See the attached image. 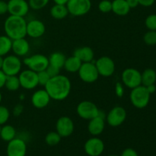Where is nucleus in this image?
<instances>
[{
	"label": "nucleus",
	"instance_id": "obj_1",
	"mask_svg": "<svg viewBox=\"0 0 156 156\" xmlns=\"http://www.w3.org/2000/svg\"><path fill=\"white\" fill-rule=\"evenodd\" d=\"M44 89L47 91L51 100L63 101L69 97L71 92V81L67 76L59 74L50 78L44 86Z\"/></svg>",
	"mask_w": 156,
	"mask_h": 156
},
{
	"label": "nucleus",
	"instance_id": "obj_2",
	"mask_svg": "<svg viewBox=\"0 0 156 156\" xmlns=\"http://www.w3.org/2000/svg\"><path fill=\"white\" fill-rule=\"evenodd\" d=\"M27 21L24 17L9 15L4 22L6 36L13 40L24 38L27 36Z\"/></svg>",
	"mask_w": 156,
	"mask_h": 156
},
{
	"label": "nucleus",
	"instance_id": "obj_3",
	"mask_svg": "<svg viewBox=\"0 0 156 156\" xmlns=\"http://www.w3.org/2000/svg\"><path fill=\"white\" fill-rule=\"evenodd\" d=\"M151 94L148 91L147 88L144 85L131 89L129 94V100L133 106L137 109H143L146 108L150 101Z\"/></svg>",
	"mask_w": 156,
	"mask_h": 156
},
{
	"label": "nucleus",
	"instance_id": "obj_4",
	"mask_svg": "<svg viewBox=\"0 0 156 156\" xmlns=\"http://www.w3.org/2000/svg\"><path fill=\"white\" fill-rule=\"evenodd\" d=\"M23 63L29 69L36 73L47 69L49 66V59L47 56L41 53L31 55L23 59Z\"/></svg>",
	"mask_w": 156,
	"mask_h": 156
},
{
	"label": "nucleus",
	"instance_id": "obj_5",
	"mask_svg": "<svg viewBox=\"0 0 156 156\" xmlns=\"http://www.w3.org/2000/svg\"><path fill=\"white\" fill-rule=\"evenodd\" d=\"M69 14L74 17L85 15L91 9V0H69L66 3Z\"/></svg>",
	"mask_w": 156,
	"mask_h": 156
},
{
	"label": "nucleus",
	"instance_id": "obj_6",
	"mask_svg": "<svg viewBox=\"0 0 156 156\" xmlns=\"http://www.w3.org/2000/svg\"><path fill=\"white\" fill-rule=\"evenodd\" d=\"M101 111L97 105L90 101H82L76 107V113L80 118L90 120L99 115Z\"/></svg>",
	"mask_w": 156,
	"mask_h": 156
},
{
	"label": "nucleus",
	"instance_id": "obj_7",
	"mask_svg": "<svg viewBox=\"0 0 156 156\" xmlns=\"http://www.w3.org/2000/svg\"><path fill=\"white\" fill-rule=\"evenodd\" d=\"M22 69V61L15 54L7 55L3 59L2 70L7 76H18Z\"/></svg>",
	"mask_w": 156,
	"mask_h": 156
},
{
	"label": "nucleus",
	"instance_id": "obj_8",
	"mask_svg": "<svg viewBox=\"0 0 156 156\" xmlns=\"http://www.w3.org/2000/svg\"><path fill=\"white\" fill-rule=\"evenodd\" d=\"M121 82L124 86L133 89L142 85L141 73L134 68H126L122 72Z\"/></svg>",
	"mask_w": 156,
	"mask_h": 156
},
{
	"label": "nucleus",
	"instance_id": "obj_9",
	"mask_svg": "<svg viewBox=\"0 0 156 156\" xmlns=\"http://www.w3.org/2000/svg\"><path fill=\"white\" fill-rule=\"evenodd\" d=\"M127 113L121 106H115L108 112L105 117V121L111 127H118L126 120Z\"/></svg>",
	"mask_w": 156,
	"mask_h": 156
},
{
	"label": "nucleus",
	"instance_id": "obj_10",
	"mask_svg": "<svg viewBox=\"0 0 156 156\" xmlns=\"http://www.w3.org/2000/svg\"><path fill=\"white\" fill-rule=\"evenodd\" d=\"M78 74L81 80L85 83H94L100 76L94 62H82Z\"/></svg>",
	"mask_w": 156,
	"mask_h": 156
},
{
	"label": "nucleus",
	"instance_id": "obj_11",
	"mask_svg": "<svg viewBox=\"0 0 156 156\" xmlns=\"http://www.w3.org/2000/svg\"><path fill=\"white\" fill-rule=\"evenodd\" d=\"M94 64L99 76L102 77H110L115 72V62L109 56H101L94 62Z\"/></svg>",
	"mask_w": 156,
	"mask_h": 156
},
{
	"label": "nucleus",
	"instance_id": "obj_12",
	"mask_svg": "<svg viewBox=\"0 0 156 156\" xmlns=\"http://www.w3.org/2000/svg\"><path fill=\"white\" fill-rule=\"evenodd\" d=\"M18 79L21 88L25 90H33L38 86L37 73L32 70L27 69L21 70L18 74Z\"/></svg>",
	"mask_w": 156,
	"mask_h": 156
},
{
	"label": "nucleus",
	"instance_id": "obj_13",
	"mask_svg": "<svg viewBox=\"0 0 156 156\" xmlns=\"http://www.w3.org/2000/svg\"><path fill=\"white\" fill-rule=\"evenodd\" d=\"M105 143L98 136L88 139L84 145V150L88 156H100L105 151Z\"/></svg>",
	"mask_w": 156,
	"mask_h": 156
},
{
	"label": "nucleus",
	"instance_id": "obj_14",
	"mask_svg": "<svg viewBox=\"0 0 156 156\" xmlns=\"http://www.w3.org/2000/svg\"><path fill=\"white\" fill-rule=\"evenodd\" d=\"M74 122L69 117L62 116L56 120V131L62 138L70 136L74 132Z\"/></svg>",
	"mask_w": 156,
	"mask_h": 156
},
{
	"label": "nucleus",
	"instance_id": "obj_15",
	"mask_svg": "<svg viewBox=\"0 0 156 156\" xmlns=\"http://www.w3.org/2000/svg\"><path fill=\"white\" fill-rule=\"evenodd\" d=\"M7 156H26L27 144L23 139L15 137L8 143L6 148Z\"/></svg>",
	"mask_w": 156,
	"mask_h": 156
},
{
	"label": "nucleus",
	"instance_id": "obj_16",
	"mask_svg": "<svg viewBox=\"0 0 156 156\" xmlns=\"http://www.w3.org/2000/svg\"><path fill=\"white\" fill-rule=\"evenodd\" d=\"M30 9L28 2L26 0H9L8 2V12L10 15L24 17Z\"/></svg>",
	"mask_w": 156,
	"mask_h": 156
},
{
	"label": "nucleus",
	"instance_id": "obj_17",
	"mask_svg": "<svg viewBox=\"0 0 156 156\" xmlns=\"http://www.w3.org/2000/svg\"><path fill=\"white\" fill-rule=\"evenodd\" d=\"M27 35L31 38H40L45 34L46 26L42 21L33 19L27 22Z\"/></svg>",
	"mask_w": 156,
	"mask_h": 156
},
{
	"label": "nucleus",
	"instance_id": "obj_18",
	"mask_svg": "<svg viewBox=\"0 0 156 156\" xmlns=\"http://www.w3.org/2000/svg\"><path fill=\"white\" fill-rule=\"evenodd\" d=\"M51 98L45 89H39L33 93L30 98L32 105L37 109H44L50 104Z\"/></svg>",
	"mask_w": 156,
	"mask_h": 156
},
{
	"label": "nucleus",
	"instance_id": "obj_19",
	"mask_svg": "<svg viewBox=\"0 0 156 156\" xmlns=\"http://www.w3.org/2000/svg\"><path fill=\"white\" fill-rule=\"evenodd\" d=\"M105 128V117L102 116L101 111L98 116L88 120V131L93 136H98L104 132Z\"/></svg>",
	"mask_w": 156,
	"mask_h": 156
},
{
	"label": "nucleus",
	"instance_id": "obj_20",
	"mask_svg": "<svg viewBox=\"0 0 156 156\" xmlns=\"http://www.w3.org/2000/svg\"><path fill=\"white\" fill-rule=\"evenodd\" d=\"M12 51L15 56L18 57L27 56L30 52V44L25 39V37L13 40L12 44Z\"/></svg>",
	"mask_w": 156,
	"mask_h": 156
},
{
	"label": "nucleus",
	"instance_id": "obj_21",
	"mask_svg": "<svg viewBox=\"0 0 156 156\" xmlns=\"http://www.w3.org/2000/svg\"><path fill=\"white\" fill-rule=\"evenodd\" d=\"M73 55L76 56L77 58H79L82 61V62H94V50L90 47L85 46V47H82L76 49Z\"/></svg>",
	"mask_w": 156,
	"mask_h": 156
},
{
	"label": "nucleus",
	"instance_id": "obj_22",
	"mask_svg": "<svg viewBox=\"0 0 156 156\" xmlns=\"http://www.w3.org/2000/svg\"><path fill=\"white\" fill-rule=\"evenodd\" d=\"M130 9L126 0L112 1V12L118 16H125L128 15Z\"/></svg>",
	"mask_w": 156,
	"mask_h": 156
},
{
	"label": "nucleus",
	"instance_id": "obj_23",
	"mask_svg": "<svg viewBox=\"0 0 156 156\" xmlns=\"http://www.w3.org/2000/svg\"><path fill=\"white\" fill-rule=\"evenodd\" d=\"M82 62L79 58L73 55L69 57H66L63 69L69 73H76L79 72Z\"/></svg>",
	"mask_w": 156,
	"mask_h": 156
},
{
	"label": "nucleus",
	"instance_id": "obj_24",
	"mask_svg": "<svg viewBox=\"0 0 156 156\" xmlns=\"http://www.w3.org/2000/svg\"><path fill=\"white\" fill-rule=\"evenodd\" d=\"M51 17L56 20H62L66 18L69 14L66 5L55 4L51 7L50 10Z\"/></svg>",
	"mask_w": 156,
	"mask_h": 156
},
{
	"label": "nucleus",
	"instance_id": "obj_25",
	"mask_svg": "<svg viewBox=\"0 0 156 156\" xmlns=\"http://www.w3.org/2000/svg\"><path fill=\"white\" fill-rule=\"evenodd\" d=\"M17 132L15 128L13 126L9 124H5L2 126L1 133H0V138L5 142H10L16 137Z\"/></svg>",
	"mask_w": 156,
	"mask_h": 156
},
{
	"label": "nucleus",
	"instance_id": "obj_26",
	"mask_svg": "<svg viewBox=\"0 0 156 156\" xmlns=\"http://www.w3.org/2000/svg\"><path fill=\"white\" fill-rule=\"evenodd\" d=\"M48 59L49 65L54 66L61 69L63 68L66 57L61 52H54V53L50 54V56L48 57Z\"/></svg>",
	"mask_w": 156,
	"mask_h": 156
},
{
	"label": "nucleus",
	"instance_id": "obj_27",
	"mask_svg": "<svg viewBox=\"0 0 156 156\" xmlns=\"http://www.w3.org/2000/svg\"><path fill=\"white\" fill-rule=\"evenodd\" d=\"M142 85L148 86V85L155 84L156 82V72L155 69L148 68L145 69L141 73Z\"/></svg>",
	"mask_w": 156,
	"mask_h": 156
},
{
	"label": "nucleus",
	"instance_id": "obj_28",
	"mask_svg": "<svg viewBox=\"0 0 156 156\" xmlns=\"http://www.w3.org/2000/svg\"><path fill=\"white\" fill-rule=\"evenodd\" d=\"M12 40L6 35H0V56H5L12 51Z\"/></svg>",
	"mask_w": 156,
	"mask_h": 156
},
{
	"label": "nucleus",
	"instance_id": "obj_29",
	"mask_svg": "<svg viewBox=\"0 0 156 156\" xmlns=\"http://www.w3.org/2000/svg\"><path fill=\"white\" fill-rule=\"evenodd\" d=\"M9 91H16L21 88L20 81L18 76H9L6 77L5 86Z\"/></svg>",
	"mask_w": 156,
	"mask_h": 156
},
{
	"label": "nucleus",
	"instance_id": "obj_30",
	"mask_svg": "<svg viewBox=\"0 0 156 156\" xmlns=\"http://www.w3.org/2000/svg\"><path fill=\"white\" fill-rule=\"evenodd\" d=\"M61 139H62V137L59 136V134L56 131H51L46 135L44 140H45L46 144L48 145V146H55L60 143Z\"/></svg>",
	"mask_w": 156,
	"mask_h": 156
},
{
	"label": "nucleus",
	"instance_id": "obj_31",
	"mask_svg": "<svg viewBox=\"0 0 156 156\" xmlns=\"http://www.w3.org/2000/svg\"><path fill=\"white\" fill-rule=\"evenodd\" d=\"M49 2L50 0H28V4L30 9L37 11L45 8Z\"/></svg>",
	"mask_w": 156,
	"mask_h": 156
},
{
	"label": "nucleus",
	"instance_id": "obj_32",
	"mask_svg": "<svg viewBox=\"0 0 156 156\" xmlns=\"http://www.w3.org/2000/svg\"><path fill=\"white\" fill-rule=\"evenodd\" d=\"M143 41L149 46L156 45V30H148L143 36Z\"/></svg>",
	"mask_w": 156,
	"mask_h": 156
},
{
	"label": "nucleus",
	"instance_id": "obj_33",
	"mask_svg": "<svg viewBox=\"0 0 156 156\" xmlns=\"http://www.w3.org/2000/svg\"><path fill=\"white\" fill-rule=\"evenodd\" d=\"M10 115L9 108L3 105H0V126L6 124L10 118Z\"/></svg>",
	"mask_w": 156,
	"mask_h": 156
},
{
	"label": "nucleus",
	"instance_id": "obj_34",
	"mask_svg": "<svg viewBox=\"0 0 156 156\" xmlns=\"http://www.w3.org/2000/svg\"><path fill=\"white\" fill-rule=\"evenodd\" d=\"M145 25L149 30H156V14H151L146 17Z\"/></svg>",
	"mask_w": 156,
	"mask_h": 156
},
{
	"label": "nucleus",
	"instance_id": "obj_35",
	"mask_svg": "<svg viewBox=\"0 0 156 156\" xmlns=\"http://www.w3.org/2000/svg\"><path fill=\"white\" fill-rule=\"evenodd\" d=\"M98 10L102 13H109L112 12V1L101 0L98 3Z\"/></svg>",
	"mask_w": 156,
	"mask_h": 156
},
{
	"label": "nucleus",
	"instance_id": "obj_36",
	"mask_svg": "<svg viewBox=\"0 0 156 156\" xmlns=\"http://www.w3.org/2000/svg\"><path fill=\"white\" fill-rule=\"evenodd\" d=\"M37 79H38V85L41 86H45L46 84L49 82L50 79V76H49L46 70L41 71L37 73Z\"/></svg>",
	"mask_w": 156,
	"mask_h": 156
},
{
	"label": "nucleus",
	"instance_id": "obj_37",
	"mask_svg": "<svg viewBox=\"0 0 156 156\" xmlns=\"http://www.w3.org/2000/svg\"><path fill=\"white\" fill-rule=\"evenodd\" d=\"M46 71L47 72V73H48L49 76H50V78L55 77V76L60 74V69L57 68V67L52 65H49L48 67L47 68V69H46Z\"/></svg>",
	"mask_w": 156,
	"mask_h": 156
},
{
	"label": "nucleus",
	"instance_id": "obj_38",
	"mask_svg": "<svg viewBox=\"0 0 156 156\" xmlns=\"http://www.w3.org/2000/svg\"><path fill=\"white\" fill-rule=\"evenodd\" d=\"M124 87L122 82H117L115 85V93L118 98H123L124 95Z\"/></svg>",
	"mask_w": 156,
	"mask_h": 156
},
{
	"label": "nucleus",
	"instance_id": "obj_39",
	"mask_svg": "<svg viewBox=\"0 0 156 156\" xmlns=\"http://www.w3.org/2000/svg\"><path fill=\"white\" fill-rule=\"evenodd\" d=\"M23 111H24V106L21 105V104H18V105H16L14 107L12 114H13L15 117H18V116H20L22 114Z\"/></svg>",
	"mask_w": 156,
	"mask_h": 156
},
{
	"label": "nucleus",
	"instance_id": "obj_40",
	"mask_svg": "<svg viewBox=\"0 0 156 156\" xmlns=\"http://www.w3.org/2000/svg\"><path fill=\"white\" fill-rule=\"evenodd\" d=\"M120 156H139V155L135 149L132 148H126L122 152Z\"/></svg>",
	"mask_w": 156,
	"mask_h": 156
},
{
	"label": "nucleus",
	"instance_id": "obj_41",
	"mask_svg": "<svg viewBox=\"0 0 156 156\" xmlns=\"http://www.w3.org/2000/svg\"><path fill=\"white\" fill-rule=\"evenodd\" d=\"M8 13V2L0 0V15Z\"/></svg>",
	"mask_w": 156,
	"mask_h": 156
},
{
	"label": "nucleus",
	"instance_id": "obj_42",
	"mask_svg": "<svg viewBox=\"0 0 156 156\" xmlns=\"http://www.w3.org/2000/svg\"><path fill=\"white\" fill-rule=\"evenodd\" d=\"M140 5L143 6V7H150L153 5L155 0H137Z\"/></svg>",
	"mask_w": 156,
	"mask_h": 156
},
{
	"label": "nucleus",
	"instance_id": "obj_43",
	"mask_svg": "<svg viewBox=\"0 0 156 156\" xmlns=\"http://www.w3.org/2000/svg\"><path fill=\"white\" fill-rule=\"evenodd\" d=\"M6 77H7V76L3 73L2 70L0 69V89L5 86V82Z\"/></svg>",
	"mask_w": 156,
	"mask_h": 156
},
{
	"label": "nucleus",
	"instance_id": "obj_44",
	"mask_svg": "<svg viewBox=\"0 0 156 156\" xmlns=\"http://www.w3.org/2000/svg\"><path fill=\"white\" fill-rule=\"evenodd\" d=\"M126 1L130 9H135V8H136L137 6L140 5L137 0H126Z\"/></svg>",
	"mask_w": 156,
	"mask_h": 156
},
{
	"label": "nucleus",
	"instance_id": "obj_45",
	"mask_svg": "<svg viewBox=\"0 0 156 156\" xmlns=\"http://www.w3.org/2000/svg\"><path fill=\"white\" fill-rule=\"evenodd\" d=\"M146 88H147L148 91H149V93L150 94L155 93V91H156V86H155V84H152V85H148V86H146Z\"/></svg>",
	"mask_w": 156,
	"mask_h": 156
},
{
	"label": "nucleus",
	"instance_id": "obj_46",
	"mask_svg": "<svg viewBox=\"0 0 156 156\" xmlns=\"http://www.w3.org/2000/svg\"><path fill=\"white\" fill-rule=\"evenodd\" d=\"M55 4H59V5H66L67 2L69 0H53Z\"/></svg>",
	"mask_w": 156,
	"mask_h": 156
},
{
	"label": "nucleus",
	"instance_id": "obj_47",
	"mask_svg": "<svg viewBox=\"0 0 156 156\" xmlns=\"http://www.w3.org/2000/svg\"><path fill=\"white\" fill-rule=\"evenodd\" d=\"M3 59H4V57L3 56H0V69H2V68Z\"/></svg>",
	"mask_w": 156,
	"mask_h": 156
},
{
	"label": "nucleus",
	"instance_id": "obj_48",
	"mask_svg": "<svg viewBox=\"0 0 156 156\" xmlns=\"http://www.w3.org/2000/svg\"><path fill=\"white\" fill-rule=\"evenodd\" d=\"M2 100V93L1 91H0V104H1Z\"/></svg>",
	"mask_w": 156,
	"mask_h": 156
},
{
	"label": "nucleus",
	"instance_id": "obj_49",
	"mask_svg": "<svg viewBox=\"0 0 156 156\" xmlns=\"http://www.w3.org/2000/svg\"><path fill=\"white\" fill-rule=\"evenodd\" d=\"M108 156H119V155H108Z\"/></svg>",
	"mask_w": 156,
	"mask_h": 156
},
{
	"label": "nucleus",
	"instance_id": "obj_50",
	"mask_svg": "<svg viewBox=\"0 0 156 156\" xmlns=\"http://www.w3.org/2000/svg\"><path fill=\"white\" fill-rule=\"evenodd\" d=\"M1 129H2V126H0V133H1Z\"/></svg>",
	"mask_w": 156,
	"mask_h": 156
}]
</instances>
